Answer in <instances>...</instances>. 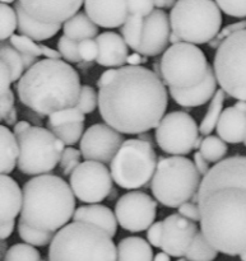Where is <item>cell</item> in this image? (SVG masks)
<instances>
[{
	"label": "cell",
	"mask_w": 246,
	"mask_h": 261,
	"mask_svg": "<svg viewBox=\"0 0 246 261\" xmlns=\"http://www.w3.org/2000/svg\"><path fill=\"white\" fill-rule=\"evenodd\" d=\"M153 261H171V256L170 255L166 254V252L162 251L153 257Z\"/></svg>",
	"instance_id": "57"
},
{
	"label": "cell",
	"mask_w": 246,
	"mask_h": 261,
	"mask_svg": "<svg viewBox=\"0 0 246 261\" xmlns=\"http://www.w3.org/2000/svg\"><path fill=\"white\" fill-rule=\"evenodd\" d=\"M12 79L5 64H0V119H4L8 112L14 109V94L10 89Z\"/></svg>",
	"instance_id": "36"
},
{
	"label": "cell",
	"mask_w": 246,
	"mask_h": 261,
	"mask_svg": "<svg viewBox=\"0 0 246 261\" xmlns=\"http://www.w3.org/2000/svg\"><path fill=\"white\" fill-rule=\"evenodd\" d=\"M47 261H117V249L102 228L73 222L55 233Z\"/></svg>",
	"instance_id": "5"
},
{
	"label": "cell",
	"mask_w": 246,
	"mask_h": 261,
	"mask_svg": "<svg viewBox=\"0 0 246 261\" xmlns=\"http://www.w3.org/2000/svg\"><path fill=\"white\" fill-rule=\"evenodd\" d=\"M138 139H140V140H143V142H147V143H151V144H153L152 137H151V135L148 134V132L138 135Z\"/></svg>",
	"instance_id": "58"
},
{
	"label": "cell",
	"mask_w": 246,
	"mask_h": 261,
	"mask_svg": "<svg viewBox=\"0 0 246 261\" xmlns=\"http://www.w3.org/2000/svg\"><path fill=\"white\" fill-rule=\"evenodd\" d=\"M0 171L2 175H9L18 165L19 158V145L14 133L7 126H0Z\"/></svg>",
	"instance_id": "28"
},
{
	"label": "cell",
	"mask_w": 246,
	"mask_h": 261,
	"mask_svg": "<svg viewBox=\"0 0 246 261\" xmlns=\"http://www.w3.org/2000/svg\"><path fill=\"white\" fill-rule=\"evenodd\" d=\"M86 121V115L78 109V107H69V109L61 110V111L54 112L48 116L47 127L48 129H55V127L64 126L69 124H77V122Z\"/></svg>",
	"instance_id": "37"
},
{
	"label": "cell",
	"mask_w": 246,
	"mask_h": 261,
	"mask_svg": "<svg viewBox=\"0 0 246 261\" xmlns=\"http://www.w3.org/2000/svg\"><path fill=\"white\" fill-rule=\"evenodd\" d=\"M17 229L19 239L24 244L35 247L47 246V245H50L53 242L54 237H55V233H53V232L40 231V229L32 228V227H30L22 221L18 222Z\"/></svg>",
	"instance_id": "35"
},
{
	"label": "cell",
	"mask_w": 246,
	"mask_h": 261,
	"mask_svg": "<svg viewBox=\"0 0 246 261\" xmlns=\"http://www.w3.org/2000/svg\"><path fill=\"white\" fill-rule=\"evenodd\" d=\"M199 134L193 116L185 111H173L166 114L156 127V142L162 152L184 157L195 149Z\"/></svg>",
	"instance_id": "12"
},
{
	"label": "cell",
	"mask_w": 246,
	"mask_h": 261,
	"mask_svg": "<svg viewBox=\"0 0 246 261\" xmlns=\"http://www.w3.org/2000/svg\"><path fill=\"white\" fill-rule=\"evenodd\" d=\"M73 222L93 224L100 227L114 239L117 232V219L114 212L101 204H88L79 206L73 217Z\"/></svg>",
	"instance_id": "23"
},
{
	"label": "cell",
	"mask_w": 246,
	"mask_h": 261,
	"mask_svg": "<svg viewBox=\"0 0 246 261\" xmlns=\"http://www.w3.org/2000/svg\"><path fill=\"white\" fill-rule=\"evenodd\" d=\"M129 14L145 18L155 10V0H128Z\"/></svg>",
	"instance_id": "46"
},
{
	"label": "cell",
	"mask_w": 246,
	"mask_h": 261,
	"mask_svg": "<svg viewBox=\"0 0 246 261\" xmlns=\"http://www.w3.org/2000/svg\"><path fill=\"white\" fill-rule=\"evenodd\" d=\"M64 36L82 42L84 40H93L99 36V25L87 15L86 12H78L74 17L63 24Z\"/></svg>",
	"instance_id": "27"
},
{
	"label": "cell",
	"mask_w": 246,
	"mask_h": 261,
	"mask_svg": "<svg viewBox=\"0 0 246 261\" xmlns=\"http://www.w3.org/2000/svg\"><path fill=\"white\" fill-rule=\"evenodd\" d=\"M84 12L102 28L121 27L130 15L128 0H84Z\"/></svg>",
	"instance_id": "19"
},
{
	"label": "cell",
	"mask_w": 246,
	"mask_h": 261,
	"mask_svg": "<svg viewBox=\"0 0 246 261\" xmlns=\"http://www.w3.org/2000/svg\"><path fill=\"white\" fill-rule=\"evenodd\" d=\"M143 27H144V18L140 17V15L133 14H130L128 17L127 22L120 27L122 38L127 42V45L132 50H134V53H137L140 46V42H142Z\"/></svg>",
	"instance_id": "32"
},
{
	"label": "cell",
	"mask_w": 246,
	"mask_h": 261,
	"mask_svg": "<svg viewBox=\"0 0 246 261\" xmlns=\"http://www.w3.org/2000/svg\"><path fill=\"white\" fill-rule=\"evenodd\" d=\"M15 227V222L14 221H9V222H2V228H0V239L2 241H5L8 237H10V234L13 233Z\"/></svg>",
	"instance_id": "52"
},
{
	"label": "cell",
	"mask_w": 246,
	"mask_h": 261,
	"mask_svg": "<svg viewBox=\"0 0 246 261\" xmlns=\"http://www.w3.org/2000/svg\"><path fill=\"white\" fill-rule=\"evenodd\" d=\"M196 233L198 227L194 222L184 218L179 213L171 214L163 221L161 250L173 257H184Z\"/></svg>",
	"instance_id": "16"
},
{
	"label": "cell",
	"mask_w": 246,
	"mask_h": 261,
	"mask_svg": "<svg viewBox=\"0 0 246 261\" xmlns=\"http://www.w3.org/2000/svg\"><path fill=\"white\" fill-rule=\"evenodd\" d=\"M0 55H2V63L5 64V66L9 70L12 83L19 81L23 74L26 73L24 64H23L20 54L10 43L9 45L8 43H2Z\"/></svg>",
	"instance_id": "33"
},
{
	"label": "cell",
	"mask_w": 246,
	"mask_h": 261,
	"mask_svg": "<svg viewBox=\"0 0 246 261\" xmlns=\"http://www.w3.org/2000/svg\"><path fill=\"white\" fill-rule=\"evenodd\" d=\"M194 165H195L196 170H198V172L201 173V176H203V177L211 171V168H209V162L202 155L201 152H196L195 154H194Z\"/></svg>",
	"instance_id": "50"
},
{
	"label": "cell",
	"mask_w": 246,
	"mask_h": 261,
	"mask_svg": "<svg viewBox=\"0 0 246 261\" xmlns=\"http://www.w3.org/2000/svg\"><path fill=\"white\" fill-rule=\"evenodd\" d=\"M170 42H171V45H176V43L183 42V41L180 40V37H179V36L176 35L175 32H173V31H171V35H170Z\"/></svg>",
	"instance_id": "59"
},
{
	"label": "cell",
	"mask_w": 246,
	"mask_h": 261,
	"mask_svg": "<svg viewBox=\"0 0 246 261\" xmlns=\"http://www.w3.org/2000/svg\"><path fill=\"white\" fill-rule=\"evenodd\" d=\"M2 208H0V222L14 221L20 216L23 204V191L20 190L17 181L9 175H2Z\"/></svg>",
	"instance_id": "25"
},
{
	"label": "cell",
	"mask_w": 246,
	"mask_h": 261,
	"mask_svg": "<svg viewBox=\"0 0 246 261\" xmlns=\"http://www.w3.org/2000/svg\"><path fill=\"white\" fill-rule=\"evenodd\" d=\"M117 261H153V250L142 237H125L117 244Z\"/></svg>",
	"instance_id": "26"
},
{
	"label": "cell",
	"mask_w": 246,
	"mask_h": 261,
	"mask_svg": "<svg viewBox=\"0 0 246 261\" xmlns=\"http://www.w3.org/2000/svg\"><path fill=\"white\" fill-rule=\"evenodd\" d=\"M170 15L162 9H155L144 18L142 42L137 53L153 58L167 50L171 35Z\"/></svg>",
	"instance_id": "17"
},
{
	"label": "cell",
	"mask_w": 246,
	"mask_h": 261,
	"mask_svg": "<svg viewBox=\"0 0 246 261\" xmlns=\"http://www.w3.org/2000/svg\"><path fill=\"white\" fill-rule=\"evenodd\" d=\"M217 78L214 74L213 66L209 65L208 74L206 79L198 86L189 89H175L170 88V96L174 101L183 107H199L206 105L208 101H212L217 92Z\"/></svg>",
	"instance_id": "21"
},
{
	"label": "cell",
	"mask_w": 246,
	"mask_h": 261,
	"mask_svg": "<svg viewBox=\"0 0 246 261\" xmlns=\"http://www.w3.org/2000/svg\"><path fill=\"white\" fill-rule=\"evenodd\" d=\"M31 126H32V125H31L28 121H19V122H17L14 126H13V133H14L15 137H18V135H20L22 133H24L26 130Z\"/></svg>",
	"instance_id": "55"
},
{
	"label": "cell",
	"mask_w": 246,
	"mask_h": 261,
	"mask_svg": "<svg viewBox=\"0 0 246 261\" xmlns=\"http://www.w3.org/2000/svg\"><path fill=\"white\" fill-rule=\"evenodd\" d=\"M20 56H22V60H23V64H24L26 70H28V69L32 68V66L38 61L37 58H35V56L24 55V54H20Z\"/></svg>",
	"instance_id": "56"
},
{
	"label": "cell",
	"mask_w": 246,
	"mask_h": 261,
	"mask_svg": "<svg viewBox=\"0 0 246 261\" xmlns=\"http://www.w3.org/2000/svg\"><path fill=\"white\" fill-rule=\"evenodd\" d=\"M81 78L73 66L64 60L43 59L26 70L18 81L20 103L40 116L74 107L81 94Z\"/></svg>",
	"instance_id": "3"
},
{
	"label": "cell",
	"mask_w": 246,
	"mask_h": 261,
	"mask_svg": "<svg viewBox=\"0 0 246 261\" xmlns=\"http://www.w3.org/2000/svg\"><path fill=\"white\" fill-rule=\"evenodd\" d=\"M124 142L121 133L114 127L107 124H94L84 132L79 142V150L86 161L106 165L111 163Z\"/></svg>",
	"instance_id": "15"
},
{
	"label": "cell",
	"mask_w": 246,
	"mask_h": 261,
	"mask_svg": "<svg viewBox=\"0 0 246 261\" xmlns=\"http://www.w3.org/2000/svg\"><path fill=\"white\" fill-rule=\"evenodd\" d=\"M23 9L40 22L64 24L77 14L84 0H18Z\"/></svg>",
	"instance_id": "18"
},
{
	"label": "cell",
	"mask_w": 246,
	"mask_h": 261,
	"mask_svg": "<svg viewBox=\"0 0 246 261\" xmlns=\"http://www.w3.org/2000/svg\"><path fill=\"white\" fill-rule=\"evenodd\" d=\"M9 42L18 53L24 54V55H31L35 56V58L45 56V59H56V60L61 58L58 50H54V48L45 45H38V43H36V41L31 40L30 37H26L23 35H13L9 38Z\"/></svg>",
	"instance_id": "29"
},
{
	"label": "cell",
	"mask_w": 246,
	"mask_h": 261,
	"mask_svg": "<svg viewBox=\"0 0 246 261\" xmlns=\"http://www.w3.org/2000/svg\"><path fill=\"white\" fill-rule=\"evenodd\" d=\"M199 152L202 153V155H203L209 163L217 165V163L224 161V158L226 157L227 152H229V147H227V143L224 142L219 137L208 135V137L204 138L203 142H202Z\"/></svg>",
	"instance_id": "34"
},
{
	"label": "cell",
	"mask_w": 246,
	"mask_h": 261,
	"mask_svg": "<svg viewBox=\"0 0 246 261\" xmlns=\"http://www.w3.org/2000/svg\"><path fill=\"white\" fill-rule=\"evenodd\" d=\"M112 176L106 165L84 161L69 176L74 196L82 203L96 204L109 198L112 191Z\"/></svg>",
	"instance_id": "13"
},
{
	"label": "cell",
	"mask_w": 246,
	"mask_h": 261,
	"mask_svg": "<svg viewBox=\"0 0 246 261\" xmlns=\"http://www.w3.org/2000/svg\"><path fill=\"white\" fill-rule=\"evenodd\" d=\"M2 121H4L8 126H12V125L14 126V125L17 124V110H15V107L8 112L7 116H5Z\"/></svg>",
	"instance_id": "54"
},
{
	"label": "cell",
	"mask_w": 246,
	"mask_h": 261,
	"mask_svg": "<svg viewBox=\"0 0 246 261\" xmlns=\"http://www.w3.org/2000/svg\"><path fill=\"white\" fill-rule=\"evenodd\" d=\"M178 0H155V7L157 9H173Z\"/></svg>",
	"instance_id": "53"
},
{
	"label": "cell",
	"mask_w": 246,
	"mask_h": 261,
	"mask_svg": "<svg viewBox=\"0 0 246 261\" xmlns=\"http://www.w3.org/2000/svg\"><path fill=\"white\" fill-rule=\"evenodd\" d=\"M115 216L119 226L125 231L143 232L155 223L157 203L143 191H130L117 200Z\"/></svg>",
	"instance_id": "14"
},
{
	"label": "cell",
	"mask_w": 246,
	"mask_h": 261,
	"mask_svg": "<svg viewBox=\"0 0 246 261\" xmlns=\"http://www.w3.org/2000/svg\"><path fill=\"white\" fill-rule=\"evenodd\" d=\"M58 51L60 53L61 58H63L64 60L68 61V63H71V64L82 63L81 55H79V42L66 37V36L63 35L60 38H59Z\"/></svg>",
	"instance_id": "41"
},
{
	"label": "cell",
	"mask_w": 246,
	"mask_h": 261,
	"mask_svg": "<svg viewBox=\"0 0 246 261\" xmlns=\"http://www.w3.org/2000/svg\"><path fill=\"white\" fill-rule=\"evenodd\" d=\"M76 107H78L84 115L92 114L99 107V93L91 86H82L81 94Z\"/></svg>",
	"instance_id": "42"
},
{
	"label": "cell",
	"mask_w": 246,
	"mask_h": 261,
	"mask_svg": "<svg viewBox=\"0 0 246 261\" xmlns=\"http://www.w3.org/2000/svg\"><path fill=\"white\" fill-rule=\"evenodd\" d=\"M213 69L222 91L237 101H246V30L221 43L216 51Z\"/></svg>",
	"instance_id": "11"
},
{
	"label": "cell",
	"mask_w": 246,
	"mask_h": 261,
	"mask_svg": "<svg viewBox=\"0 0 246 261\" xmlns=\"http://www.w3.org/2000/svg\"><path fill=\"white\" fill-rule=\"evenodd\" d=\"M161 79L168 88L189 89L198 86L208 74L209 63L196 45H171L160 60Z\"/></svg>",
	"instance_id": "9"
},
{
	"label": "cell",
	"mask_w": 246,
	"mask_h": 261,
	"mask_svg": "<svg viewBox=\"0 0 246 261\" xmlns=\"http://www.w3.org/2000/svg\"><path fill=\"white\" fill-rule=\"evenodd\" d=\"M51 132H53V134L55 135L59 140H61L66 147H71V145L81 142L82 137H83L84 134V122L64 125V126L51 129Z\"/></svg>",
	"instance_id": "39"
},
{
	"label": "cell",
	"mask_w": 246,
	"mask_h": 261,
	"mask_svg": "<svg viewBox=\"0 0 246 261\" xmlns=\"http://www.w3.org/2000/svg\"><path fill=\"white\" fill-rule=\"evenodd\" d=\"M244 30H246V20L245 19L239 20V22L231 23V24H229V25H226L225 28H222V30L219 31L218 35H217L216 37H214L213 40L208 43V46L211 48L217 50V48L221 46V43L224 42L226 38H229L230 36L235 35V33L240 32V31H244Z\"/></svg>",
	"instance_id": "45"
},
{
	"label": "cell",
	"mask_w": 246,
	"mask_h": 261,
	"mask_svg": "<svg viewBox=\"0 0 246 261\" xmlns=\"http://www.w3.org/2000/svg\"><path fill=\"white\" fill-rule=\"evenodd\" d=\"M41 254L35 246L27 244H17L9 247L3 261H41Z\"/></svg>",
	"instance_id": "40"
},
{
	"label": "cell",
	"mask_w": 246,
	"mask_h": 261,
	"mask_svg": "<svg viewBox=\"0 0 246 261\" xmlns=\"http://www.w3.org/2000/svg\"><path fill=\"white\" fill-rule=\"evenodd\" d=\"M15 138L19 145L17 167L24 175H48L60 163L65 144L51 130L31 126Z\"/></svg>",
	"instance_id": "10"
},
{
	"label": "cell",
	"mask_w": 246,
	"mask_h": 261,
	"mask_svg": "<svg viewBox=\"0 0 246 261\" xmlns=\"http://www.w3.org/2000/svg\"><path fill=\"white\" fill-rule=\"evenodd\" d=\"M201 173L194 162L180 155L161 157L151 181V191L158 203L179 208L191 201L201 188Z\"/></svg>",
	"instance_id": "6"
},
{
	"label": "cell",
	"mask_w": 246,
	"mask_h": 261,
	"mask_svg": "<svg viewBox=\"0 0 246 261\" xmlns=\"http://www.w3.org/2000/svg\"><path fill=\"white\" fill-rule=\"evenodd\" d=\"M226 96L227 94L222 89H218L213 98H212L206 116L203 117L201 125H199V133L203 137H208L214 129H217V125H218L219 119H221L222 112H224V103Z\"/></svg>",
	"instance_id": "30"
},
{
	"label": "cell",
	"mask_w": 246,
	"mask_h": 261,
	"mask_svg": "<svg viewBox=\"0 0 246 261\" xmlns=\"http://www.w3.org/2000/svg\"><path fill=\"white\" fill-rule=\"evenodd\" d=\"M82 157H83V155H82V152L81 150L76 149V148L66 147L65 149H64L60 163H59L64 176H70L71 173L74 172V170L82 163Z\"/></svg>",
	"instance_id": "43"
},
{
	"label": "cell",
	"mask_w": 246,
	"mask_h": 261,
	"mask_svg": "<svg viewBox=\"0 0 246 261\" xmlns=\"http://www.w3.org/2000/svg\"><path fill=\"white\" fill-rule=\"evenodd\" d=\"M201 231L227 256L246 251V155L214 165L198 191Z\"/></svg>",
	"instance_id": "2"
},
{
	"label": "cell",
	"mask_w": 246,
	"mask_h": 261,
	"mask_svg": "<svg viewBox=\"0 0 246 261\" xmlns=\"http://www.w3.org/2000/svg\"><path fill=\"white\" fill-rule=\"evenodd\" d=\"M76 196L59 176H35L23 186L19 221L40 231L55 232L69 224L76 213Z\"/></svg>",
	"instance_id": "4"
},
{
	"label": "cell",
	"mask_w": 246,
	"mask_h": 261,
	"mask_svg": "<svg viewBox=\"0 0 246 261\" xmlns=\"http://www.w3.org/2000/svg\"><path fill=\"white\" fill-rule=\"evenodd\" d=\"M97 88L102 120L121 134L147 133L165 117L168 106L165 83L144 66L105 70L97 81Z\"/></svg>",
	"instance_id": "1"
},
{
	"label": "cell",
	"mask_w": 246,
	"mask_h": 261,
	"mask_svg": "<svg viewBox=\"0 0 246 261\" xmlns=\"http://www.w3.org/2000/svg\"><path fill=\"white\" fill-rule=\"evenodd\" d=\"M79 55L82 61L86 63H93L99 56V45L96 40H84L79 42Z\"/></svg>",
	"instance_id": "47"
},
{
	"label": "cell",
	"mask_w": 246,
	"mask_h": 261,
	"mask_svg": "<svg viewBox=\"0 0 246 261\" xmlns=\"http://www.w3.org/2000/svg\"><path fill=\"white\" fill-rule=\"evenodd\" d=\"M219 9L230 17L246 18V0H214Z\"/></svg>",
	"instance_id": "44"
},
{
	"label": "cell",
	"mask_w": 246,
	"mask_h": 261,
	"mask_svg": "<svg viewBox=\"0 0 246 261\" xmlns=\"http://www.w3.org/2000/svg\"><path fill=\"white\" fill-rule=\"evenodd\" d=\"M176 261H188V260H186L185 257H180V259H179V260H176Z\"/></svg>",
	"instance_id": "62"
},
{
	"label": "cell",
	"mask_w": 246,
	"mask_h": 261,
	"mask_svg": "<svg viewBox=\"0 0 246 261\" xmlns=\"http://www.w3.org/2000/svg\"><path fill=\"white\" fill-rule=\"evenodd\" d=\"M178 213L180 214V216H183L184 218L194 222V223H198V222L201 223V211H199L198 204L188 201V203H185V204H183L181 206H179Z\"/></svg>",
	"instance_id": "48"
},
{
	"label": "cell",
	"mask_w": 246,
	"mask_h": 261,
	"mask_svg": "<svg viewBox=\"0 0 246 261\" xmlns=\"http://www.w3.org/2000/svg\"><path fill=\"white\" fill-rule=\"evenodd\" d=\"M148 61V58L147 56L142 55V54L139 53H133V54H129V56H128V60H127V64L130 66H140V64H144Z\"/></svg>",
	"instance_id": "51"
},
{
	"label": "cell",
	"mask_w": 246,
	"mask_h": 261,
	"mask_svg": "<svg viewBox=\"0 0 246 261\" xmlns=\"http://www.w3.org/2000/svg\"><path fill=\"white\" fill-rule=\"evenodd\" d=\"M0 40L5 41L14 35L18 30V17L14 8L8 4L0 5Z\"/></svg>",
	"instance_id": "38"
},
{
	"label": "cell",
	"mask_w": 246,
	"mask_h": 261,
	"mask_svg": "<svg viewBox=\"0 0 246 261\" xmlns=\"http://www.w3.org/2000/svg\"><path fill=\"white\" fill-rule=\"evenodd\" d=\"M15 2H18V0H2V4H8V5H9L10 3H15Z\"/></svg>",
	"instance_id": "60"
},
{
	"label": "cell",
	"mask_w": 246,
	"mask_h": 261,
	"mask_svg": "<svg viewBox=\"0 0 246 261\" xmlns=\"http://www.w3.org/2000/svg\"><path fill=\"white\" fill-rule=\"evenodd\" d=\"M157 163L153 144L138 138L128 139L110 163V172L117 186L135 190L152 181Z\"/></svg>",
	"instance_id": "8"
},
{
	"label": "cell",
	"mask_w": 246,
	"mask_h": 261,
	"mask_svg": "<svg viewBox=\"0 0 246 261\" xmlns=\"http://www.w3.org/2000/svg\"><path fill=\"white\" fill-rule=\"evenodd\" d=\"M217 256L218 251L206 239L203 232L198 231L186 251L185 259L188 261H214Z\"/></svg>",
	"instance_id": "31"
},
{
	"label": "cell",
	"mask_w": 246,
	"mask_h": 261,
	"mask_svg": "<svg viewBox=\"0 0 246 261\" xmlns=\"http://www.w3.org/2000/svg\"><path fill=\"white\" fill-rule=\"evenodd\" d=\"M244 144H245V147H246V138H245V142H244Z\"/></svg>",
	"instance_id": "63"
},
{
	"label": "cell",
	"mask_w": 246,
	"mask_h": 261,
	"mask_svg": "<svg viewBox=\"0 0 246 261\" xmlns=\"http://www.w3.org/2000/svg\"><path fill=\"white\" fill-rule=\"evenodd\" d=\"M239 256H240V260H241V261H246V251L242 252V254H240Z\"/></svg>",
	"instance_id": "61"
},
{
	"label": "cell",
	"mask_w": 246,
	"mask_h": 261,
	"mask_svg": "<svg viewBox=\"0 0 246 261\" xmlns=\"http://www.w3.org/2000/svg\"><path fill=\"white\" fill-rule=\"evenodd\" d=\"M222 10L214 0H178L171 9V30L183 42L209 43L221 31Z\"/></svg>",
	"instance_id": "7"
},
{
	"label": "cell",
	"mask_w": 246,
	"mask_h": 261,
	"mask_svg": "<svg viewBox=\"0 0 246 261\" xmlns=\"http://www.w3.org/2000/svg\"><path fill=\"white\" fill-rule=\"evenodd\" d=\"M17 12L18 17V32L19 35L30 37L33 41H45L54 37L60 30H63V24H47V23L40 22L31 17L19 2L14 3L13 7Z\"/></svg>",
	"instance_id": "24"
},
{
	"label": "cell",
	"mask_w": 246,
	"mask_h": 261,
	"mask_svg": "<svg viewBox=\"0 0 246 261\" xmlns=\"http://www.w3.org/2000/svg\"><path fill=\"white\" fill-rule=\"evenodd\" d=\"M217 134L226 143H244L246 138V111L235 106L225 109L217 125Z\"/></svg>",
	"instance_id": "22"
},
{
	"label": "cell",
	"mask_w": 246,
	"mask_h": 261,
	"mask_svg": "<svg viewBox=\"0 0 246 261\" xmlns=\"http://www.w3.org/2000/svg\"><path fill=\"white\" fill-rule=\"evenodd\" d=\"M163 237V221L156 222L153 223L150 228L147 229V241L150 242L151 246L160 247L162 244Z\"/></svg>",
	"instance_id": "49"
},
{
	"label": "cell",
	"mask_w": 246,
	"mask_h": 261,
	"mask_svg": "<svg viewBox=\"0 0 246 261\" xmlns=\"http://www.w3.org/2000/svg\"><path fill=\"white\" fill-rule=\"evenodd\" d=\"M99 45V56L96 63L110 69H117L124 66L129 56V46L124 41L122 36L107 31L100 33L96 37Z\"/></svg>",
	"instance_id": "20"
}]
</instances>
